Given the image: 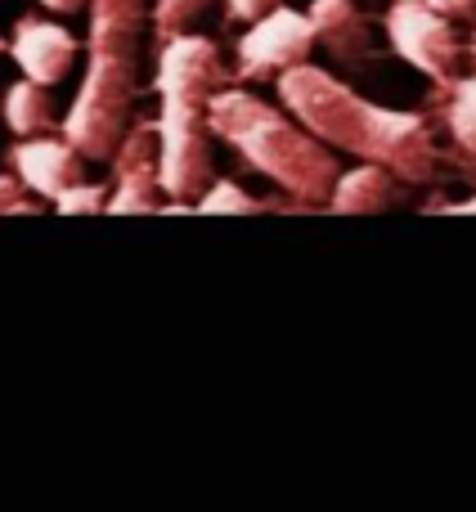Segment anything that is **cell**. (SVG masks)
<instances>
[{
	"label": "cell",
	"mask_w": 476,
	"mask_h": 512,
	"mask_svg": "<svg viewBox=\"0 0 476 512\" xmlns=\"http://www.w3.org/2000/svg\"><path fill=\"white\" fill-rule=\"evenodd\" d=\"M54 207L68 216H90V212H108V185H95V180H81V185L63 189L54 198Z\"/></svg>",
	"instance_id": "obj_16"
},
{
	"label": "cell",
	"mask_w": 476,
	"mask_h": 512,
	"mask_svg": "<svg viewBox=\"0 0 476 512\" xmlns=\"http://www.w3.org/2000/svg\"><path fill=\"white\" fill-rule=\"evenodd\" d=\"M310 27H315V45H324L342 68H364L378 59L373 23L364 18V9H355V0H315Z\"/></svg>",
	"instance_id": "obj_10"
},
{
	"label": "cell",
	"mask_w": 476,
	"mask_h": 512,
	"mask_svg": "<svg viewBox=\"0 0 476 512\" xmlns=\"http://www.w3.org/2000/svg\"><path fill=\"white\" fill-rule=\"evenodd\" d=\"M400 185H405V180H400L396 171L378 167V162H360V167L337 176L328 207H333V212H387V207L400 203Z\"/></svg>",
	"instance_id": "obj_11"
},
{
	"label": "cell",
	"mask_w": 476,
	"mask_h": 512,
	"mask_svg": "<svg viewBox=\"0 0 476 512\" xmlns=\"http://www.w3.org/2000/svg\"><path fill=\"white\" fill-rule=\"evenodd\" d=\"M41 5L54 14H77V9H86V0H41Z\"/></svg>",
	"instance_id": "obj_20"
},
{
	"label": "cell",
	"mask_w": 476,
	"mask_h": 512,
	"mask_svg": "<svg viewBox=\"0 0 476 512\" xmlns=\"http://www.w3.org/2000/svg\"><path fill=\"white\" fill-rule=\"evenodd\" d=\"M86 153L77 149V144L63 135V140H50V135H27V140H18L14 149H9V167L23 176V185L32 189V194L41 198H59L63 189L81 185L86 180Z\"/></svg>",
	"instance_id": "obj_8"
},
{
	"label": "cell",
	"mask_w": 476,
	"mask_h": 512,
	"mask_svg": "<svg viewBox=\"0 0 476 512\" xmlns=\"http://www.w3.org/2000/svg\"><path fill=\"white\" fill-rule=\"evenodd\" d=\"M212 5L216 0H149V23H153L158 45L171 41V36H180V32H189Z\"/></svg>",
	"instance_id": "obj_13"
},
{
	"label": "cell",
	"mask_w": 476,
	"mask_h": 512,
	"mask_svg": "<svg viewBox=\"0 0 476 512\" xmlns=\"http://www.w3.org/2000/svg\"><path fill=\"white\" fill-rule=\"evenodd\" d=\"M9 50V41H5V36H0V54H5Z\"/></svg>",
	"instance_id": "obj_23"
},
{
	"label": "cell",
	"mask_w": 476,
	"mask_h": 512,
	"mask_svg": "<svg viewBox=\"0 0 476 512\" xmlns=\"http://www.w3.org/2000/svg\"><path fill=\"white\" fill-rule=\"evenodd\" d=\"M9 54H14L23 77L54 86L77 63V36L63 23H54V18H18L14 36H9Z\"/></svg>",
	"instance_id": "obj_9"
},
{
	"label": "cell",
	"mask_w": 476,
	"mask_h": 512,
	"mask_svg": "<svg viewBox=\"0 0 476 512\" xmlns=\"http://www.w3.org/2000/svg\"><path fill=\"white\" fill-rule=\"evenodd\" d=\"M108 162H113L108 212H158L162 207L158 122H131Z\"/></svg>",
	"instance_id": "obj_7"
},
{
	"label": "cell",
	"mask_w": 476,
	"mask_h": 512,
	"mask_svg": "<svg viewBox=\"0 0 476 512\" xmlns=\"http://www.w3.org/2000/svg\"><path fill=\"white\" fill-rule=\"evenodd\" d=\"M194 207H198V212H270L274 203H261V198H252L243 185H234V180H212Z\"/></svg>",
	"instance_id": "obj_15"
},
{
	"label": "cell",
	"mask_w": 476,
	"mask_h": 512,
	"mask_svg": "<svg viewBox=\"0 0 476 512\" xmlns=\"http://www.w3.org/2000/svg\"><path fill=\"white\" fill-rule=\"evenodd\" d=\"M315 50V27L310 14L297 9H270L265 18L247 23V32L238 36V77L256 81V77H279V72L297 68L310 59Z\"/></svg>",
	"instance_id": "obj_6"
},
{
	"label": "cell",
	"mask_w": 476,
	"mask_h": 512,
	"mask_svg": "<svg viewBox=\"0 0 476 512\" xmlns=\"http://www.w3.org/2000/svg\"><path fill=\"white\" fill-rule=\"evenodd\" d=\"M427 5L441 9V14L454 18V23H459V18H476V0H427Z\"/></svg>",
	"instance_id": "obj_19"
},
{
	"label": "cell",
	"mask_w": 476,
	"mask_h": 512,
	"mask_svg": "<svg viewBox=\"0 0 476 512\" xmlns=\"http://www.w3.org/2000/svg\"><path fill=\"white\" fill-rule=\"evenodd\" d=\"M86 77L63 117V135L90 162H108L135 122L140 95V50L149 27V0H86Z\"/></svg>",
	"instance_id": "obj_3"
},
{
	"label": "cell",
	"mask_w": 476,
	"mask_h": 512,
	"mask_svg": "<svg viewBox=\"0 0 476 512\" xmlns=\"http://www.w3.org/2000/svg\"><path fill=\"white\" fill-rule=\"evenodd\" d=\"M27 212H36L32 189L23 185V176L14 167L0 171V216H27Z\"/></svg>",
	"instance_id": "obj_17"
},
{
	"label": "cell",
	"mask_w": 476,
	"mask_h": 512,
	"mask_svg": "<svg viewBox=\"0 0 476 512\" xmlns=\"http://www.w3.org/2000/svg\"><path fill=\"white\" fill-rule=\"evenodd\" d=\"M279 99L301 126L319 135L328 149L351 153L360 162H378V167L396 171L405 185H432L441 171V149L432 140V126L418 113H396L373 99L355 95L346 81L333 72L315 68V63H297V68L274 77Z\"/></svg>",
	"instance_id": "obj_1"
},
{
	"label": "cell",
	"mask_w": 476,
	"mask_h": 512,
	"mask_svg": "<svg viewBox=\"0 0 476 512\" xmlns=\"http://www.w3.org/2000/svg\"><path fill=\"white\" fill-rule=\"evenodd\" d=\"M445 117H450V135L459 140V149L476 158V72L454 81V95H450Z\"/></svg>",
	"instance_id": "obj_14"
},
{
	"label": "cell",
	"mask_w": 476,
	"mask_h": 512,
	"mask_svg": "<svg viewBox=\"0 0 476 512\" xmlns=\"http://www.w3.org/2000/svg\"><path fill=\"white\" fill-rule=\"evenodd\" d=\"M468 63L476 68V27H472V41H468Z\"/></svg>",
	"instance_id": "obj_21"
},
{
	"label": "cell",
	"mask_w": 476,
	"mask_h": 512,
	"mask_svg": "<svg viewBox=\"0 0 476 512\" xmlns=\"http://www.w3.org/2000/svg\"><path fill=\"white\" fill-rule=\"evenodd\" d=\"M158 176L162 194L171 203L189 207L203 198V189L216 180L212 162V95L230 86V68H225L221 50L207 36L180 32L162 41L158 54Z\"/></svg>",
	"instance_id": "obj_2"
},
{
	"label": "cell",
	"mask_w": 476,
	"mask_h": 512,
	"mask_svg": "<svg viewBox=\"0 0 476 512\" xmlns=\"http://www.w3.org/2000/svg\"><path fill=\"white\" fill-rule=\"evenodd\" d=\"M459 212H476V194L468 198V203H459Z\"/></svg>",
	"instance_id": "obj_22"
},
{
	"label": "cell",
	"mask_w": 476,
	"mask_h": 512,
	"mask_svg": "<svg viewBox=\"0 0 476 512\" xmlns=\"http://www.w3.org/2000/svg\"><path fill=\"white\" fill-rule=\"evenodd\" d=\"M387 36L400 59H409L418 72H427L436 86H454L463 77L468 45L454 32V18H445L427 0H391Z\"/></svg>",
	"instance_id": "obj_5"
},
{
	"label": "cell",
	"mask_w": 476,
	"mask_h": 512,
	"mask_svg": "<svg viewBox=\"0 0 476 512\" xmlns=\"http://www.w3.org/2000/svg\"><path fill=\"white\" fill-rule=\"evenodd\" d=\"M279 5L283 0H225V14H230L234 23H256V18H265Z\"/></svg>",
	"instance_id": "obj_18"
},
{
	"label": "cell",
	"mask_w": 476,
	"mask_h": 512,
	"mask_svg": "<svg viewBox=\"0 0 476 512\" xmlns=\"http://www.w3.org/2000/svg\"><path fill=\"white\" fill-rule=\"evenodd\" d=\"M207 117L216 140H225L247 167L274 180L297 207H328L342 167H337V149H328L310 126L238 86L216 90Z\"/></svg>",
	"instance_id": "obj_4"
},
{
	"label": "cell",
	"mask_w": 476,
	"mask_h": 512,
	"mask_svg": "<svg viewBox=\"0 0 476 512\" xmlns=\"http://www.w3.org/2000/svg\"><path fill=\"white\" fill-rule=\"evenodd\" d=\"M0 113H5V126L18 135V140H27V135H50L54 122H59L54 99H50V86H41V81H32V77L14 81V86L5 90Z\"/></svg>",
	"instance_id": "obj_12"
}]
</instances>
